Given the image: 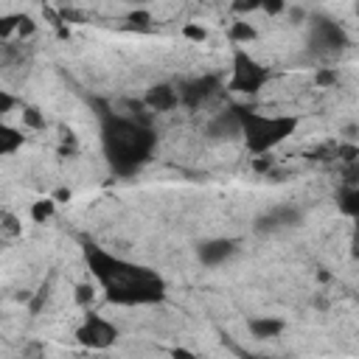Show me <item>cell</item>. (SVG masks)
<instances>
[{
    "mask_svg": "<svg viewBox=\"0 0 359 359\" xmlns=\"http://www.w3.org/2000/svg\"><path fill=\"white\" fill-rule=\"evenodd\" d=\"M14 104H17V101H14V95H8L6 90H0V115H3V112H8V109H14Z\"/></svg>",
    "mask_w": 359,
    "mask_h": 359,
    "instance_id": "cell-24",
    "label": "cell"
},
{
    "mask_svg": "<svg viewBox=\"0 0 359 359\" xmlns=\"http://www.w3.org/2000/svg\"><path fill=\"white\" fill-rule=\"evenodd\" d=\"M104 146H107L109 165L118 174H132L151 157L154 135H151L149 123H137L135 118L107 115L104 118Z\"/></svg>",
    "mask_w": 359,
    "mask_h": 359,
    "instance_id": "cell-2",
    "label": "cell"
},
{
    "mask_svg": "<svg viewBox=\"0 0 359 359\" xmlns=\"http://www.w3.org/2000/svg\"><path fill=\"white\" fill-rule=\"evenodd\" d=\"M314 39H317V45H323V48H342V45H345L342 28H339L337 22H328V20H320V22L314 25Z\"/></svg>",
    "mask_w": 359,
    "mask_h": 359,
    "instance_id": "cell-9",
    "label": "cell"
},
{
    "mask_svg": "<svg viewBox=\"0 0 359 359\" xmlns=\"http://www.w3.org/2000/svg\"><path fill=\"white\" fill-rule=\"evenodd\" d=\"M261 8H264L266 14H278V11H283L286 6H283V3H261Z\"/></svg>",
    "mask_w": 359,
    "mask_h": 359,
    "instance_id": "cell-26",
    "label": "cell"
},
{
    "mask_svg": "<svg viewBox=\"0 0 359 359\" xmlns=\"http://www.w3.org/2000/svg\"><path fill=\"white\" fill-rule=\"evenodd\" d=\"M258 34H255V28L250 25V22H244V20H238V22H233L230 25V39L233 42H238V45H247V42H252Z\"/></svg>",
    "mask_w": 359,
    "mask_h": 359,
    "instance_id": "cell-14",
    "label": "cell"
},
{
    "mask_svg": "<svg viewBox=\"0 0 359 359\" xmlns=\"http://www.w3.org/2000/svg\"><path fill=\"white\" fill-rule=\"evenodd\" d=\"M247 328L255 339H272V337H280L283 320H278V317H252L247 323Z\"/></svg>",
    "mask_w": 359,
    "mask_h": 359,
    "instance_id": "cell-10",
    "label": "cell"
},
{
    "mask_svg": "<svg viewBox=\"0 0 359 359\" xmlns=\"http://www.w3.org/2000/svg\"><path fill=\"white\" fill-rule=\"evenodd\" d=\"M182 36L191 39V42H205L208 39V31L202 25H196V22H188V25H182Z\"/></svg>",
    "mask_w": 359,
    "mask_h": 359,
    "instance_id": "cell-18",
    "label": "cell"
},
{
    "mask_svg": "<svg viewBox=\"0 0 359 359\" xmlns=\"http://www.w3.org/2000/svg\"><path fill=\"white\" fill-rule=\"evenodd\" d=\"M171 359H199V356H196L191 348H174V351H171Z\"/></svg>",
    "mask_w": 359,
    "mask_h": 359,
    "instance_id": "cell-25",
    "label": "cell"
},
{
    "mask_svg": "<svg viewBox=\"0 0 359 359\" xmlns=\"http://www.w3.org/2000/svg\"><path fill=\"white\" fill-rule=\"evenodd\" d=\"M22 121H25L31 129H45V118H42L39 109H34V107H25V109H22Z\"/></svg>",
    "mask_w": 359,
    "mask_h": 359,
    "instance_id": "cell-19",
    "label": "cell"
},
{
    "mask_svg": "<svg viewBox=\"0 0 359 359\" xmlns=\"http://www.w3.org/2000/svg\"><path fill=\"white\" fill-rule=\"evenodd\" d=\"M314 81H317L320 87H325V84H337V70H320V73L314 76Z\"/></svg>",
    "mask_w": 359,
    "mask_h": 359,
    "instance_id": "cell-23",
    "label": "cell"
},
{
    "mask_svg": "<svg viewBox=\"0 0 359 359\" xmlns=\"http://www.w3.org/2000/svg\"><path fill=\"white\" fill-rule=\"evenodd\" d=\"M17 25H20V17L17 14L14 17H0V36L6 39L11 34H17Z\"/></svg>",
    "mask_w": 359,
    "mask_h": 359,
    "instance_id": "cell-20",
    "label": "cell"
},
{
    "mask_svg": "<svg viewBox=\"0 0 359 359\" xmlns=\"http://www.w3.org/2000/svg\"><path fill=\"white\" fill-rule=\"evenodd\" d=\"M22 224L14 213H0V236H20Z\"/></svg>",
    "mask_w": 359,
    "mask_h": 359,
    "instance_id": "cell-16",
    "label": "cell"
},
{
    "mask_svg": "<svg viewBox=\"0 0 359 359\" xmlns=\"http://www.w3.org/2000/svg\"><path fill=\"white\" fill-rule=\"evenodd\" d=\"M219 87V79L216 76H205V79H196V81H188L182 84L177 93H180V104H188V107H196L202 104L205 98H210Z\"/></svg>",
    "mask_w": 359,
    "mask_h": 359,
    "instance_id": "cell-7",
    "label": "cell"
},
{
    "mask_svg": "<svg viewBox=\"0 0 359 359\" xmlns=\"http://www.w3.org/2000/svg\"><path fill=\"white\" fill-rule=\"evenodd\" d=\"M76 339H79L84 348H90V351H107L109 345H115L118 328H115L109 320H104L101 314H87L84 323H81L79 331H76Z\"/></svg>",
    "mask_w": 359,
    "mask_h": 359,
    "instance_id": "cell-5",
    "label": "cell"
},
{
    "mask_svg": "<svg viewBox=\"0 0 359 359\" xmlns=\"http://www.w3.org/2000/svg\"><path fill=\"white\" fill-rule=\"evenodd\" d=\"M143 104L149 112H171L174 107H180V93L171 84H157L146 93Z\"/></svg>",
    "mask_w": 359,
    "mask_h": 359,
    "instance_id": "cell-8",
    "label": "cell"
},
{
    "mask_svg": "<svg viewBox=\"0 0 359 359\" xmlns=\"http://www.w3.org/2000/svg\"><path fill=\"white\" fill-rule=\"evenodd\" d=\"M236 118L238 135H244V143L252 154L272 151L297 129V118L292 115H264L258 109H238Z\"/></svg>",
    "mask_w": 359,
    "mask_h": 359,
    "instance_id": "cell-3",
    "label": "cell"
},
{
    "mask_svg": "<svg viewBox=\"0 0 359 359\" xmlns=\"http://www.w3.org/2000/svg\"><path fill=\"white\" fill-rule=\"evenodd\" d=\"M73 297H76V303H79V306H90V303H93V297H95V286H93V283H79Z\"/></svg>",
    "mask_w": 359,
    "mask_h": 359,
    "instance_id": "cell-17",
    "label": "cell"
},
{
    "mask_svg": "<svg viewBox=\"0 0 359 359\" xmlns=\"http://www.w3.org/2000/svg\"><path fill=\"white\" fill-rule=\"evenodd\" d=\"M53 210H56V202H53V199H36V202L31 205V219H34L36 224H45V222L53 216Z\"/></svg>",
    "mask_w": 359,
    "mask_h": 359,
    "instance_id": "cell-15",
    "label": "cell"
},
{
    "mask_svg": "<svg viewBox=\"0 0 359 359\" xmlns=\"http://www.w3.org/2000/svg\"><path fill=\"white\" fill-rule=\"evenodd\" d=\"M236 250H238V244L233 238H210V241L199 244V261L205 266H219L227 258H233Z\"/></svg>",
    "mask_w": 359,
    "mask_h": 359,
    "instance_id": "cell-6",
    "label": "cell"
},
{
    "mask_svg": "<svg viewBox=\"0 0 359 359\" xmlns=\"http://www.w3.org/2000/svg\"><path fill=\"white\" fill-rule=\"evenodd\" d=\"M129 22H135L137 28H149L151 17H149V11H132V14H129Z\"/></svg>",
    "mask_w": 359,
    "mask_h": 359,
    "instance_id": "cell-22",
    "label": "cell"
},
{
    "mask_svg": "<svg viewBox=\"0 0 359 359\" xmlns=\"http://www.w3.org/2000/svg\"><path fill=\"white\" fill-rule=\"evenodd\" d=\"M22 135H20V129H14V126H8V123H3L0 121V157H6V154H14L20 146H22Z\"/></svg>",
    "mask_w": 359,
    "mask_h": 359,
    "instance_id": "cell-11",
    "label": "cell"
},
{
    "mask_svg": "<svg viewBox=\"0 0 359 359\" xmlns=\"http://www.w3.org/2000/svg\"><path fill=\"white\" fill-rule=\"evenodd\" d=\"M297 222V213L292 210V208H275L266 219H261V227L266 230H278V227H286V224H294Z\"/></svg>",
    "mask_w": 359,
    "mask_h": 359,
    "instance_id": "cell-12",
    "label": "cell"
},
{
    "mask_svg": "<svg viewBox=\"0 0 359 359\" xmlns=\"http://www.w3.org/2000/svg\"><path fill=\"white\" fill-rule=\"evenodd\" d=\"M87 264L93 275L104 283L107 297L121 306H140V303H154L163 297V280L143 269L135 266L101 247H87Z\"/></svg>",
    "mask_w": 359,
    "mask_h": 359,
    "instance_id": "cell-1",
    "label": "cell"
},
{
    "mask_svg": "<svg viewBox=\"0 0 359 359\" xmlns=\"http://www.w3.org/2000/svg\"><path fill=\"white\" fill-rule=\"evenodd\" d=\"M339 210L345 216H356L359 213V191L356 185H345L342 194H339Z\"/></svg>",
    "mask_w": 359,
    "mask_h": 359,
    "instance_id": "cell-13",
    "label": "cell"
},
{
    "mask_svg": "<svg viewBox=\"0 0 359 359\" xmlns=\"http://www.w3.org/2000/svg\"><path fill=\"white\" fill-rule=\"evenodd\" d=\"M36 31V22L31 20V17H20V25H17V36L20 39H25V36H31Z\"/></svg>",
    "mask_w": 359,
    "mask_h": 359,
    "instance_id": "cell-21",
    "label": "cell"
},
{
    "mask_svg": "<svg viewBox=\"0 0 359 359\" xmlns=\"http://www.w3.org/2000/svg\"><path fill=\"white\" fill-rule=\"evenodd\" d=\"M266 81H269V70H266L261 62H255L247 50L238 48L236 56H233V76H230L227 87H230L233 93L255 95Z\"/></svg>",
    "mask_w": 359,
    "mask_h": 359,
    "instance_id": "cell-4",
    "label": "cell"
}]
</instances>
